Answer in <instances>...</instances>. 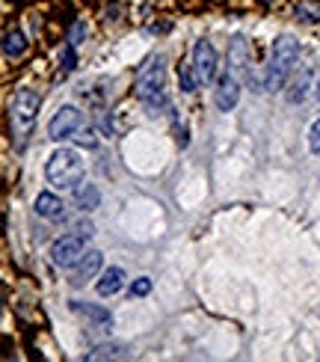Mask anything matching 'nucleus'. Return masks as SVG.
I'll use <instances>...</instances> for the list:
<instances>
[{
  "mask_svg": "<svg viewBox=\"0 0 320 362\" xmlns=\"http://www.w3.org/2000/svg\"><path fill=\"white\" fill-rule=\"evenodd\" d=\"M196 80L199 78H193L190 66H178V86H181V92H196Z\"/></svg>",
  "mask_w": 320,
  "mask_h": 362,
  "instance_id": "412c9836",
  "label": "nucleus"
},
{
  "mask_svg": "<svg viewBox=\"0 0 320 362\" xmlns=\"http://www.w3.org/2000/svg\"><path fill=\"white\" fill-rule=\"evenodd\" d=\"M71 140H75L78 146H83V149H95V146H98V137H95L92 128H78L75 137H71Z\"/></svg>",
  "mask_w": 320,
  "mask_h": 362,
  "instance_id": "aec40b11",
  "label": "nucleus"
},
{
  "mask_svg": "<svg viewBox=\"0 0 320 362\" xmlns=\"http://www.w3.org/2000/svg\"><path fill=\"white\" fill-rule=\"evenodd\" d=\"M122 356H128V354H125V347H119V344H104V347H98V351L86 354L90 362H95V359H122Z\"/></svg>",
  "mask_w": 320,
  "mask_h": 362,
  "instance_id": "a211bd4d",
  "label": "nucleus"
},
{
  "mask_svg": "<svg viewBox=\"0 0 320 362\" xmlns=\"http://www.w3.org/2000/svg\"><path fill=\"white\" fill-rule=\"evenodd\" d=\"M317 98H320V86H317Z\"/></svg>",
  "mask_w": 320,
  "mask_h": 362,
  "instance_id": "393cba45",
  "label": "nucleus"
},
{
  "mask_svg": "<svg viewBox=\"0 0 320 362\" xmlns=\"http://www.w3.org/2000/svg\"><path fill=\"white\" fill-rule=\"evenodd\" d=\"M264 4H270V0H264Z\"/></svg>",
  "mask_w": 320,
  "mask_h": 362,
  "instance_id": "a878e982",
  "label": "nucleus"
},
{
  "mask_svg": "<svg viewBox=\"0 0 320 362\" xmlns=\"http://www.w3.org/2000/svg\"><path fill=\"white\" fill-rule=\"evenodd\" d=\"M297 21H302V24L320 21V4H314V0H302V4L297 6Z\"/></svg>",
  "mask_w": 320,
  "mask_h": 362,
  "instance_id": "f3484780",
  "label": "nucleus"
},
{
  "mask_svg": "<svg viewBox=\"0 0 320 362\" xmlns=\"http://www.w3.org/2000/svg\"><path fill=\"white\" fill-rule=\"evenodd\" d=\"M238 98H240V83H238V78H235V71H226V75L216 80V92H214L216 107L228 113V110H235Z\"/></svg>",
  "mask_w": 320,
  "mask_h": 362,
  "instance_id": "6e6552de",
  "label": "nucleus"
},
{
  "mask_svg": "<svg viewBox=\"0 0 320 362\" xmlns=\"http://www.w3.org/2000/svg\"><path fill=\"white\" fill-rule=\"evenodd\" d=\"M39 110H42V95L33 90H18L16 98L9 101V125H12V137L18 143H24L27 134L33 131Z\"/></svg>",
  "mask_w": 320,
  "mask_h": 362,
  "instance_id": "f03ea898",
  "label": "nucleus"
},
{
  "mask_svg": "<svg viewBox=\"0 0 320 362\" xmlns=\"http://www.w3.org/2000/svg\"><path fill=\"white\" fill-rule=\"evenodd\" d=\"M33 211L39 214V217H60L63 214V199L60 196H54V193H39L36 196V202H33Z\"/></svg>",
  "mask_w": 320,
  "mask_h": 362,
  "instance_id": "f8f14e48",
  "label": "nucleus"
},
{
  "mask_svg": "<svg viewBox=\"0 0 320 362\" xmlns=\"http://www.w3.org/2000/svg\"><path fill=\"white\" fill-rule=\"evenodd\" d=\"M164 80H166V60L164 56H152L145 60L137 71L134 80V92L145 104H154V101H166L164 98Z\"/></svg>",
  "mask_w": 320,
  "mask_h": 362,
  "instance_id": "20e7f679",
  "label": "nucleus"
},
{
  "mask_svg": "<svg viewBox=\"0 0 320 362\" xmlns=\"http://www.w3.org/2000/svg\"><path fill=\"white\" fill-rule=\"evenodd\" d=\"M86 235H63V238H56L51 243V262L56 267H71V265H78L83 253H86Z\"/></svg>",
  "mask_w": 320,
  "mask_h": 362,
  "instance_id": "39448f33",
  "label": "nucleus"
},
{
  "mask_svg": "<svg viewBox=\"0 0 320 362\" xmlns=\"http://www.w3.org/2000/svg\"><path fill=\"white\" fill-rule=\"evenodd\" d=\"M152 291V279L149 277H140V279H134V285H130V297H145Z\"/></svg>",
  "mask_w": 320,
  "mask_h": 362,
  "instance_id": "5701e85b",
  "label": "nucleus"
},
{
  "mask_svg": "<svg viewBox=\"0 0 320 362\" xmlns=\"http://www.w3.org/2000/svg\"><path fill=\"white\" fill-rule=\"evenodd\" d=\"M125 285V270L122 267H107L104 273H101V279H98V294L101 297H113L119 288Z\"/></svg>",
  "mask_w": 320,
  "mask_h": 362,
  "instance_id": "9b49d317",
  "label": "nucleus"
},
{
  "mask_svg": "<svg viewBox=\"0 0 320 362\" xmlns=\"http://www.w3.org/2000/svg\"><path fill=\"white\" fill-rule=\"evenodd\" d=\"M86 33H90V27H86V21H75L71 24V30H68V45H80V42L86 39Z\"/></svg>",
  "mask_w": 320,
  "mask_h": 362,
  "instance_id": "4be33fe9",
  "label": "nucleus"
},
{
  "mask_svg": "<svg viewBox=\"0 0 320 362\" xmlns=\"http://www.w3.org/2000/svg\"><path fill=\"white\" fill-rule=\"evenodd\" d=\"M297 60H300V42L290 36V33H285V36H279V39L273 42L270 71H267V90L270 92H276L285 83V75L297 66Z\"/></svg>",
  "mask_w": 320,
  "mask_h": 362,
  "instance_id": "7ed1b4c3",
  "label": "nucleus"
},
{
  "mask_svg": "<svg viewBox=\"0 0 320 362\" xmlns=\"http://www.w3.org/2000/svg\"><path fill=\"white\" fill-rule=\"evenodd\" d=\"M48 181L56 187V191H75V187L83 181V161L75 149H56L48 157L45 167Z\"/></svg>",
  "mask_w": 320,
  "mask_h": 362,
  "instance_id": "f257e3e1",
  "label": "nucleus"
},
{
  "mask_svg": "<svg viewBox=\"0 0 320 362\" xmlns=\"http://www.w3.org/2000/svg\"><path fill=\"white\" fill-rule=\"evenodd\" d=\"M27 51V39L21 30H9L6 39H4V54L9 56V60H18V56H24Z\"/></svg>",
  "mask_w": 320,
  "mask_h": 362,
  "instance_id": "2eb2a0df",
  "label": "nucleus"
},
{
  "mask_svg": "<svg viewBox=\"0 0 320 362\" xmlns=\"http://www.w3.org/2000/svg\"><path fill=\"white\" fill-rule=\"evenodd\" d=\"M193 71H196L199 83H211L214 75H216V51L205 39L193 45Z\"/></svg>",
  "mask_w": 320,
  "mask_h": 362,
  "instance_id": "0eeeda50",
  "label": "nucleus"
},
{
  "mask_svg": "<svg viewBox=\"0 0 320 362\" xmlns=\"http://www.w3.org/2000/svg\"><path fill=\"white\" fill-rule=\"evenodd\" d=\"M101 267H104V255H101L98 250L83 253L80 262H78L75 267H71V279H68V282L75 285V288H80V285H86V279H92Z\"/></svg>",
  "mask_w": 320,
  "mask_h": 362,
  "instance_id": "1a4fd4ad",
  "label": "nucleus"
},
{
  "mask_svg": "<svg viewBox=\"0 0 320 362\" xmlns=\"http://www.w3.org/2000/svg\"><path fill=\"white\" fill-rule=\"evenodd\" d=\"M60 68L63 75H71V71L78 68V54H75V45H66L63 54H60Z\"/></svg>",
  "mask_w": 320,
  "mask_h": 362,
  "instance_id": "6ab92c4d",
  "label": "nucleus"
},
{
  "mask_svg": "<svg viewBox=\"0 0 320 362\" xmlns=\"http://www.w3.org/2000/svg\"><path fill=\"white\" fill-rule=\"evenodd\" d=\"M309 90H312V75L309 71H302V75L290 83V92H288V101L290 104H300V101L309 98Z\"/></svg>",
  "mask_w": 320,
  "mask_h": 362,
  "instance_id": "dca6fc26",
  "label": "nucleus"
},
{
  "mask_svg": "<svg viewBox=\"0 0 320 362\" xmlns=\"http://www.w3.org/2000/svg\"><path fill=\"white\" fill-rule=\"evenodd\" d=\"M228 63H231V71H235V75H240V71H246V66H250V54H246V42H243L240 36H238L235 42H231Z\"/></svg>",
  "mask_w": 320,
  "mask_h": 362,
  "instance_id": "4468645a",
  "label": "nucleus"
},
{
  "mask_svg": "<svg viewBox=\"0 0 320 362\" xmlns=\"http://www.w3.org/2000/svg\"><path fill=\"white\" fill-rule=\"evenodd\" d=\"M71 312H78V315H83V318H90L95 327H104V330L113 327V315H110L107 309H101V306H92V303L71 300Z\"/></svg>",
  "mask_w": 320,
  "mask_h": 362,
  "instance_id": "9d476101",
  "label": "nucleus"
},
{
  "mask_svg": "<svg viewBox=\"0 0 320 362\" xmlns=\"http://www.w3.org/2000/svg\"><path fill=\"white\" fill-rule=\"evenodd\" d=\"M75 202H78L80 211H95L101 205V191L95 184H80L75 191Z\"/></svg>",
  "mask_w": 320,
  "mask_h": 362,
  "instance_id": "ddd939ff",
  "label": "nucleus"
},
{
  "mask_svg": "<svg viewBox=\"0 0 320 362\" xmlns=\"http://www.w3.org/2000/svg\"><path fill=\"white\" fill-rule=\"evenodd\" d=\"M80 122H83V113H80L78 107L66 104V107H60V110L54 113V119H51V125H48V137L56 140V143L71 140V137H75V131L80 128Z\"/></svg>",
  "mask_w": 320,
  "mask_h": 362,
  "instance_id": "423d86ee",
  "label": "nucleus"
},
{
  "mask_svg": "<svg viewBox=\"0 0 320 362\" xmlns=\"http://www.w3.org/2000/svg\"><path fill=\"white\" fill-rule=\"evenodd\" d=\"M309 149L314 155H320V119L312 125V131H309Z\"/></svg>",
  "mask_w": 320,
  "mask_h": 362,
  "instance_id": "b1692460",
  "label": "nucleus"
}]
</instances>
